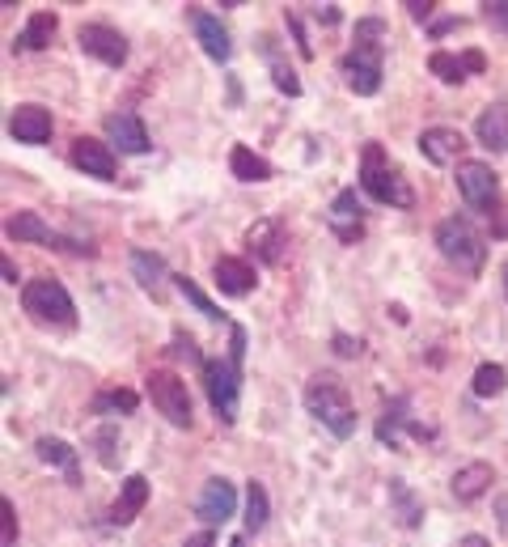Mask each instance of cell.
<instances>
[{"label":"cell","instance_id":"74e56055","mask_svg":"<svg viewBox=\"0 0 508 547\" xmlns=\"http://www.w3.org/2000/svg\"><path fill=\"white\" fill-rule=\"evenodd\" d=\"M462 64H466V73H483V68H487L483 51H466V56H462Z\"/></svg>","mask_w":508,"mask_h":547},{"label":"cell","instance_id":"ab89813d","mask_svg":"<svg viewBox=\"0 0 508 547\" xmlns=\"http://www.w3.org/2000/svg\"><path fill=\"white\" fill-rule=\"evenodd\" d=\"M187 547H216V535L212 531H199V535L187 539Z\"/></svg>","mask_w":508,"mask_h":547},{"label":"cell","instance_id":"836d02e7","mask_svg":"<svg viewBox=\"0 0 508 547\" xmlns=\"http://www.w3.org/2000/svg\"><path fill=\"white\" fill-rule=\"evenodd\" d=\"M136 391H102L94 399V412H136Z\"/></svg>","mask_w":508,"mask_h":547},{"label":"cell","instance_id":"9a60e30c","mask_svg":"<svg viewBox=\"0 0 508 547\" xmlns=\"http://www.w3.org/2000/svg\"><path fill=\"white\" fill-rule=\"evenodd\" d=\"M415 145H420V153L432 166H449V162H458V153L466 149V136L458 128H424Z\"/></svg>","mask_w":508,"mask_h":547},{"label":"cell","instance_id":"7a4b0ae2","mask_svg":"<svg viewBox=\"0 0 508 547\" xmlns=\"http://www.w3.org/2000/svg\"><path fill=\"white\" fill-rule=\"evenodd\" d=\"M305 408L314 412L318 425H326L335 437H352L356 433V408L352 395L335 374H314L305 386Z\"/></svg>","mask_w":508,"mask_h":547},{"label":"cell","instance_id":"e575fe53","mask_svg":"<svg viewBox=\"0 0 508 547\" xmlns=\"http://www.w3.org/2000/svg\"><path fill=\"white\" fill-rule=\"evenodd\" d=\"M331 344H335V352H339V357H360V348H365V344H360V340H352V335H343V331L335 335V340H331Z\"/></svg>","mask_w":508,"mask_h":547},{"label":"cell","instance_id":"4316f807","mask_svg":"<svg viewBox=\"0 0 508 547\" xmlns=\"http://www.w3.org/2000/svg\"><path fill=\"white\" fill-rule=\"evenodd\" d=\"M132 272H136V280H140L144 293H153V297L166 293V263H161V255L132 251Z\"/></svg>","mask_w":508,"mask_h":547},{"label":"cell","instance_id":"3957f363","mask_svg":"<svg viewBox=\"0 0 508 547\" xmlns=\"http://www.w3.org/2000/svg\"><path fill=\"white\" fill-rule=\"evenodd\" d=\"M360 187H365L377 204H390V208H411L415 204L411 183L403 179V170L390 162L381 145H365V157H360Z\"/></svg>","mask_w":508,"mask_h":547},{"label":"cell","instance_id":"9c48e42d","mask_svg":"<svg viewBox=\"0 0 508 547\" xmlns=\"http://www.w3.org/2000/svg\"><path fill=\"white\" fill-rule=\"evenodd\" d=\"M5 234L13 238V242H39V246H56V251H72V255H94V246H85V242H72V238H64V234H56L39 213H13L9 221H5Z\"/></svg>","mask_w":508,"mask_h":547},{"label":"cell","instance_id":"1f68e13d","mask_svg":"<svg viewBox=\"0 0 508 547\" xmlns=\"http://www.w3.org/2000/svg\"><path fill=\"white\" fill-rule=\"evenodd\" d=\"M504 386H508L504 365H492V361H487V365L475 369V395H479V399H496Z\"/></svg>","mask_w":508,"mask_h":547},{"label":"cell","instance_id":"60d3db41","mask_svg":"<svg viewBox=\"0 0 508 547\" xmlns=\"http://www.w3.org/2000/svg\"><path fill=\"white\" fill-rule=\"evenodd\" d=\"M318 17H322V22H339V5H322Z\"/></svg>","mask_w":508,"mask_h":547},{"label":"cell","instance_id":"cb8c5ba5","mask_svg":"<svg viewBox=\"0 0 508 547\" xmlns=\"http://www.w3.org/2000/svg\"><path fill=\"white\" fill-rule=\"evenodd\" d=\"M398 429H411L415 437H432V429L415 425V420L407 416V399H394L390 408H386V416H381V425H377V437L386 441L390 450H398Z\"/></svg>","mask_w":508,"mask_h":547},{"label":"cell","instance_id":"52a82bcc","mask_svg":"<svg viewBox=\"0 0 508 547\" xmlns=\"http://www.w3.org/2000/svg\"><path fill=\"white\" fill-rule=\"evenodd\" d=\"M149 399H153V408L170 420L174 429H191V420H195V412H191V395H187V382L178 378V374H170V369H153L149 378Z\"/></svg>","mask_w":508,"mask_h":547},{"label":"cell","instance_id":"e0dca14e","mask_svg":"<svg viewBox=\"0 0 508 547\" xmlns=\"http://www.w3.org/2000/svg\"><path fill=\"white\" fill-rule=\"evenodd\" d=\"M191 22H195V39L204 43V51H208V60L225 64V60L233 56V43H229V30L221 26V17H216V13H204V9H195V13H191Z\"/></svg>","mask_w":508,"mask_h":547},{"label":"cell","instance_id":"277c9868","mask_svg":"<svg viewBox=\"0 0 508 547\" xmlns=\"http://www.w3.org/2000/svg\"><path fill=\"white\" fill-rule=\"evenodd\" d=\"M204 369V391H208V403L221 425H238V403H242V365L238 361H221L212 357L199 365Z\"/></svg>","mask_w":508,"mask_h":547},{"label":"cell","instance_id":"8992f818","mask_svg":"<svg viewBox=\"0 0 508 547\" xmlns=\"http://www.w3.org/2000/svg\"><path fill=\"white\" fill-rule=\"evenodd\" d=\"M437 246H441V255H445L458 272L475 276V272L483 268L487 246H483V238H479V229L470 225L466 217H445V221L437 225Z\"/></svg>","mask_w":508,"mask_h":547},{"label":"cell","instance_id":"ac0fdd59","mask_svg":"<svg viewBox=\"0 0 508 547\" xmlns=\"http://www.w3.org/2000/svg\"><path fill=\"white\" fill-rule=\"evenodd\" d=\"M331 229L339 234V242H356L360 234H365V217H360V200H356V191L352 187H343L335 204H331Z\"/></svg>","mask_w":508,"mask_h":547},{"label":"cell","instance_id":"8fae6325","mask_svg":"<svg viewBox=\"0 0 508 547\" xmlns=\"http://www.w3.org/2000/svg\"><path fill=\"white\" fill-rule=\"evenodd\" d=\"M233 509H238V488H233L225 475H216V480L204 484V492L195 497V518H204L208 526H221L233 518Z\"/></svg>","mask_w":508,"mask_h":547},{"label":"cell","instance_id":"ba28073f","mask_svg":"<svg viewBox=\"0 0 508 547\" xmlns=\"http://www.w3.org/2000/svg\"><path fill=\"white\" fill-rule=\"evenodd\" d=\"M458 191L475 213H496L500 204V179L487 162H458Z\"/></svg>","mask_w":508,"mask_h":547},{"label":"cell","instance_id":"4fadbf2b","mask_svg":"<svg viewBox=\"0 0 508 547\" xmlns=\"http://www.w3.org/2000/svg\"><path fill=\"white\" fill-rule=\"evenodd\" d=\"M106 136H111V145H119V153H149V128H144V119L136 111H115L106 115Z\"/></svg>","mask_w":508,"mask_h":547},{"label":"cell","instance_id":"f546056e","mask_svg":"<svg viewBox=\"0 0 508 547\" xmlns=\"http://www.w3.org/2000/svg\"><path fill=\"white\" fill-rule=\"evenodd\" d=\"M390 501L398 509V518H403V526L424 522V509H420V501H415V492L407 488V480H390Z\"/></svg>","mask_w":508,"mask_h":547},{"label":"cell","instance_id":"484cf974","mask_svg":"<svg viewBox=\"0 0 508 547\" xmlns=\"http://www.w3.org/2000/svg\"><path fill=\"white\" fill-rule=\"evenodd\" d=\"M229 170H233V179H242V183H267L271 179V162L259 157L254 149H246V145H233Z\"/></svg>","mask_w":508,"mask_h":547},{"label":"cell","instance_id":"7bdbcfd3","mask_svg":"<svg viewBox=\"0 0 508 547\" xmlns=\"http://www.w3.org/2000/svg\"><path fill=\"white\" fill-rule=\"evenodd\" d=\"M462 547H487V539H479V535H470V539H462Z\"/></svg>","mask_w":508,"mask_h":547},{"label":"cell","instance_id":"d6986e66","mask_svg":"<svg viewBox=\"0 0 508 547\" xmlns=\"http://www.w3.org/2000/svg\"><path fill=\"white\" fill-rule=\"evenodd\" d=\"M212 280H216V289L229 293V297H246L254 289V268L246 259H233V255H221L212 263Z\"/></svg>","mask_w":508,"mask_h":547},{"label":"cell","instance_id":"b9f144b4","mask_svg":"<svg viewBox=\"0 0 508 547\" xmlns=\"http://www.w3.org/2000/svg\"><path fill=\"white\" fill-rule=\"evenodd\" d=\"M0 268H5V280H9V285H17V268H13V263L5 259V263H0Z\"/></svg>","mask_w":508,"mask_h":547},{"label":"cell","instance_id":"8d00e7d4","mask_svg":"<svg viewBox=\"0 0 508 547\" xmlns=\"http://www.w3.org/2000/svg\"><path fill=\"white\" fill-rule=\"evenodd\" d=\"M407 9H411L415 22H428L432 9H437V5H432V0H407Z\"/></svg>","mask_w":508,"mask_h":547},{"label":"cell","instance_id":"30bf717a","mask_svg":"<svg viewBox=\"0 0 508 547\" xmlns=\"http://www.w3.org/2000/svg\"><path fill=\"white\" fill-rule=\"evenodd\" d=\"M77 47L85 51V56H94V60L111 64V68H123V64H127V39H123L115 26L85 22V26L77 30Z\"/></svg>","mask_w":508,"mask_h":547},{"label":"cell","instance_id":"d4e9b609","mask_svg":"<svg viewBox=\"0 0 508 547\" xmlns=\"http://www.w3.org/2000/svg\"><path fill=\"white\" fill-rule=\"evenodd\" d=\"M56 26H60V17L56 13H34L30 22H26V30L13 39V51H43L47 43H51V34H56Z\"/></svg>","mask_w":508,"mask_h":547},{"label":"cell","instance_id":"ee69618b","mask_svg":"<svg viewBox=\"0 0 508 547\" xmlns=\"http://www.w3.org/2000/svg\"><path fill=\"white\" fill-rule=\"evenodd\" d=\"M229 547H246V539H233V543H229Z\"/></svg>","mask_w":508,"mask_h":547},{"label":"cell","instance_id":"83f0119b","mask_svg":"<svg viewBox=\"0 0 508 547\" xmlns=\"http://www.w3.org/2000/svg\"><path fill=\"white\" fill-rule=\"evenodd\" d=\"M39 458H43V463H51V467H64L68 471V484H77V450H72L68 441L43 437L39 441Z\"/></svg>","mask_w":508,"mask_h":547},{"label":"cell","instance_id":"5bb4252c","mask_svg":"<svg viewBox=\"0 0 508 547\" xmlns=\"http://www.w3.org/2000/svg\"><path fill=\"white\" fill-rule=\"evenodd\" d=\"M72 166L85 170L89 179H115V153H111V145H102L94 136L72 140Z\"/></svg>","mask_w":508,"mask_h":547},{"label":"cell","instance_id":"d6a6232c","mask_svg":"<svg viewBox=\"0 0 508 547\" xmlns=\"http://www.w3.org/2000/svg\"><path fill=\"white\" fill-rule=\"evenodd\" d=\"M174 285H178V293H183V297H187V302H191L199 314H204V319H221V310H216V306L208 302V293L199 289L191 276H174Z\"/></svg>","mask_w":508,"mask_h":547},{"label":"cell","instance_id":"7c38bea8","mask_svg":"<svg viewBox=\"0 0 508 547\" xmlns=\"http://www.w3.org/2000/svg\"><path fill=\"white\" fill-rule=\"evenodd\" d=\"M9 136L22 145H47L51 140V111H43L39 102H22L9 115Z\"/></svg>","mask_w":508,"mask_h":547},{"label":"cell","instance_id":"4dcf8cb0","mask_svg":"<svg viewBox=\"0 0 508 547\" xmlns=\"http://www.w3.org/2000/svg\"><path fill=\"white\" fill-rule=\"evenodd\" d=\"M428 68H432V77H441L445 85H462V81H466V64H462V56H449V51H432V56H428Z\"/></svg>","mask_w":508,"mask_h":547},{"label":"cell","instance_id":"44dd1931","mask_svg":"<svg viewBox=\"0 0 508 547\" xmlns=\"http://www.w3.org/2000/svg\"><path fill=\"white\" fill-rule=\"evenodd\" d=\"M496 484V471H492V463H466V467H458L453 471V497L458 501H479L487 488Z\"/></svg>","mask_w":508,"mask_h":547},{"label":"cell","instance_id":"2e32d148","mask_svg":"<svg viewBox=\"0 0 508 547\" xmlns=\"http://www.w3.org/2000/svg\"><path fill=\"white\" fill-rule=\"evenodd\" d=\"M246 246L254 255H259L263 263H280L284 255V246H288V229L276 221V217H267V221H254L246 229Z\"/></svg>","mask_w":508,"mask_h":547},{"label":"cell","instance_id":"d590c367","mask_svg":"<svg viewBox=\"0 0 508 547\" xmlns=\"http://www.w3.org/2000/svg\"><path fill=\"white\" fill-rule=\"evenodd\" d=\"M0 514H5V547H13V539H17V518H13V501H9V497L0 501Z\"/></svg>","mask_w":508,"mask_h":547},{"label":"cell","instance_id":"6da1fadb","mask_svg":"<svg viewBox=\"0 0 508 547\" xmlns=\"http://www.w3.org/2000/svg\"><path fill=\"white\" fill-rule=\"evenodd\" d=\"M381 39H386V22L381 17L356 22V47L343 56V77H348L352 94L360 98L381 90Z\"/></svg>","mask_w":508,"mask_h":547},{"label":"cell","instance_id":"5b68a950","mask_svg":"<svg viewBox=\"0 0 508 547\" xmlns=\"http://www.w3.org/2000/svg\"><path fill=\"white\" fill-rule=\"evenodd\" d=\"M22 306H26L30 319L43 323V327H72L77 323V306H72V297L60 280H30V285H22Z\"/></svg>","mask_w":508,"mask_h":547},{"label":"cell","instance_id":"f35d334b","mask_svg":"<svg viewBox=\"0 0 508 547\" xmlns=\"http://www.w3.org/2000/svg\"><path fill=\"white\" fill-rule=\"evenodd\" d=\"M483 9H487V17H496V22L508 26V0H496V5H483Z\"/></svg>","mask_w":508,"mask_h":547},{"label":"cell","instance_id":"603a6c76","mask_svg":"<svg viewBox=\"0 0 508 547\" xmlns=\"http://www.w3.org/2000/svg\"><path fill=\"white\" fill-rule=\"evenodd\" d=\"M259 51H263V60L271 64V81H276V90L288 94V98H297V94H301V77L293 73V64L280 56V47H276V39H271V34H263V39H259Z\"/></svg>","mask_w":508,"mask_h":547},{"label":"cell","instance_id":"7402d4cb","mask_svg":"<svg viewBox=\"0 0 508 547\" xmlns=\"http://www.w3.org/2000/svg\"><path fill=\"white\" fill-rule=\"evenodd\" d=\"M144 501H149V480H144V475H127L123 488H119V501H115V509H111V522H115V526L136 522L140 509H144Z\"/></svg>","mask_w":508,"mask_h":547},{"label":"cell","instance_id":"ffe728a7","mask_svg":"<svg viewBox=\"0 0 508 547\" xmlns=\"http://www.w3.org/2000/svg\"><path fill=\"white\" fill-rule=\"evenodd\" d=\"M475 136H479L483 149L508 153V102H492V107H483V115L475 123Z\"/></svg>","mask_w":508,"mask_h":547},{"label":"cell","instance_id":"f6af8a7d","mask_svg":"<svg viewBox=\"0 0 508 547\" xmlns=\"http://www.w3.org/2000/svg\"><path fill=\"white\" fill-rule=\"evenodd\" d=\"M504 293H508V263H504Z\"/></svg>","mask_w":508,"mask_h":547},{"label":"cell","instance_id":"f1b7e54d","mask_svg":"<svg viewBox=\"0 0 508 547\" xmlns=\"http://www.w3.org/2000/svg\"><path fill=\"white\" fill-rule=\"evenodd\" d=\"M267 518H271L267 488H263L259 480H250V488H246V531H250V535H254V531H263Z\"/></svg>","mask_w":508,"mask_h":547}]
</instances>
